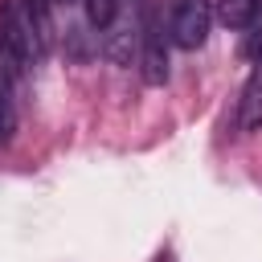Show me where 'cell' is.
<instances>
[{"instance_id":"277c9868","label":"cell","mask_w":262,"mask_h":262,"mask_svg":"<svg viewBox=\"0 0 262 262\" xmlns=\"http://www.w3.org/2000/svg\"><path fill=\"white\" fill-rule=\"evenodd\" d=\"M16 74L0 61V143H12L16 135Z\"/></svg>"},{"instance_id":"3957f363","label":"cell","mask_w":262,"mask_h":262,"mask_svg":"<svg viewBox=\"0 0 262 262\" xmlns=\"http://www.w3.org/2000/svg\"><path fill=\"white\" fill-rule=\"evenodd\" d=\"M237 127L242 131H258L262 127V53L254 57V70L237 94Z\"/></svg>"},{"instance_id":"5b68a950","label":"cell","mask_w":262,"mask_h":262,"mask_svg":"<svg viewBox=\"0 0 262 262\" xmlns=\"http://www.w3.org/2000/svg\"><path fill=\"white\" fill-rule=\"evenodd\" d=\"M217 12L225 20V29H250L262 16V0H217Z\"/></svg>"},{"instance_id":"6da1fadb","label":"cell","mask_w":262,"mask_h":262,"mask_svg":"<svg viewBox=\"0 0 262 262\" xmlns=\"http://www.w3.org/2000/svg\"><path fill=\"white\" fill-rule=\"evenodd\" d=\"M139 74L147 86L168 82V33H164L160 8L151 0L143 4V20H139Z\"/></svg>"},{"instance_id":"52a82bcc","label":"cell","mask_w":262,"mask_h":262,"mask_svg":"<svg viewBox=\"0 0 262 262\" xmlns=\"http://www.w3.org/2000/svg\"><path fill=\"white\" fill-rule=\"evenodd\" d=\"M53 4H57V0H25V8H29V16H33V25H37V33H41L45 41L53 37V16H49Z\"/></svg>"},{"instance_id":"7a4b0ae2","label":"cell","mask_w":262,"mask_h":262,"mask_svg":"<svg viewBox=\"0 0 262 262\" xmlns=\"http://www.w3.org/2000/svg\"><path fill=\"white\" fill-rule=\"evenodd\" d=\"M213 25V0H172L168 12V37L180 49H201Z\"/></svg>"},{"instance_id":"8992f818","label":"cell","mask_w":262,"mask_h":262,"mask_svg":"<svg viewBox=\"0 0 262 262\" xmlns=\"http://www.w3.org/2000/svg\"><path fill=\"white\" fill-rule=\"evenodd\" d=\"M127 4H131V0H86L82 8H86V20H90L98 33H106V29H115V20L123 16Z\"/></svg>"},{"instance_id":"ba28073f","label":"cell","mask_w":262,"mask_h":262,"mask_svg":"<svg viewBox=\"0 0 262 262\" xmlns=\"http://www.w3.org/2000/svg\"><path fill=\"white\" fill-rule=\"evenodd\" d=\"M61 8H78V4H86V0H57Z\"/></svg>"}]
</instances>
